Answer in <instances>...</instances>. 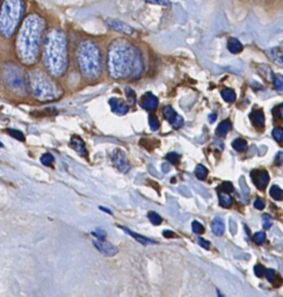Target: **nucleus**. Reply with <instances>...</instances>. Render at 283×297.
Returning a JSON list of instances; mask_svg holds the SVG:
<instances>
[{"label": "nucleus", "instance_id": "nucleus-1", "mask_svg": "<svg viewBox=\"0 0 283 297\" xmlns=\"http://www.w3.org/2000/svg\"><path fill=\"white\" fill-rule=\"evenodd\" d=\"M43 29L44 20L36 14L29 15L25 20L18 40H16V49H18V55H20L22 62L27 64L35 62Z\"/></svg>", "mask_w": 283, "mask_h": 297}, {"label": "nucleus", "instance_id": "nucleus-2", "mask_svg": "<svg viewBox=\"0 0 283 297\" xmlns=\"http://www.w3.org/2000/svg\"><path fill=\"white\" fill-rule=\"evenodd\" d=\"M142 67L141 57L135 48L126 41H118L110 46L109 49V70L116 78H126L129 73L135 72Z\"/></svg>", "mask_w": 283, "mask_h": 297}, {"label": "nucleus", "instance_id": "nucleus-3", "mask_svg": "<svg viewBox=\"0 0 283 297\" xmlns=\"http://www.w3.org/2000/svg\"><path fill=\"white\" fill-rule=\"evenodd\" d=\"M66 38L63 31L53 29L49 31L44 44V63L51 72L61 76V72L66 69Z\"/></svg>", "mask_w": 283, "mask_h": 297}, {"label": "nucleus", "instance_id": "nucleus-4", "mask_svg": "<svg viewBox=\"0 0 283 297\" xmlns=\"http://www.w3.org/2000/svg\"><path fill=\"white\" fill-rule=\"evenodd\" d=\"M78 63L83 76L96 78L101 71L100 51L92 42H83L78 48Z\"/></svg>", "mask_w": 283, "mask_h": 297}, {"label": "nucleus", "instance_id": "nucleus-5", "mask_svg": "<svg viewBox=\"0 0 283 297\" xmlns=\"http://www.w3.org/2000/svg\"><path fill=\"white\" fill-rule=\"evenodd\" d=\"M25 12L22 0H5L0 15V30L5 37H11L15 33Z\"/></svg>", "mask_w": 283, "mask_h": 297}, {"label": "nucleus", "instance_id": "nucleus-6", "mask_svg": "<svg viewBox=\"0 0 283 297\" xmlns=\"http://www.w3.org/2000/svg\"><path fill=\"white\" fill-rule=\"evenodd\" d=\"M93 244L94 246L96 247V250L106 257H114L119 253L118 247L114 246L113 244L108 243V241H106L105 239H101V238L94 240Z\"/></svg>", "mask_w": 283, "mask_h": 297}, {"label": "nucleus", "instance_id": "nucleus-7", "mask_svg": "<svg viewBox=\"0 0 283 297\" xmlns=\"http://www.w3.org/2000/svg\"><path fill=\"white\" fill-rule=\"evenodd\" d=\"M112 161L114 166H115L119 171H121L122 173H126L130 170L128 159H126L125 152L121 150L114 151L112 154Z\"/></svg>", "mask_w": 283, "mask_h": 297}, {"label": "nucleus", "instance_id": "nucleus-8", "mask_svg": "<svg viewBox=\"0 0 283 297\" xmlns=\"http://www.w3.org/2000/svg\"><path fill=\"white\" fill-rule=\"evenodd\" d=\"M162 114H164L165 118L167 119V121L170 122V124L174 129H179L184 125V119H182L180 115H178L177 112H175L171 106H166V107L162 109Z\"/></svg>", "mask_w": 283, "mask_h": 297}, {"label": "nucleus", "instance_id": "nucleus-9", "mask_svg": "<svg viewBox=\"0 0 283 297\" xmlns=\"http://www.w3.org/2000/svg\"><path fill=\"white\" fill-rule=\"evenodd\" d=\"M106 25L108 26L109 28H112L113 30L119 31V33L126 34V35H132L135 33L134 28L130 27L129 25L125 24L123 21L116 20V19H106Z\"/></svg>", "mask_w": 283, "mask_h": 297}, {"label": "nucleus", "instance_id": "nucleus-10", "mask_svg": "<svg viewBox=\"0 0 283 297\" xmlns=\"http://www.w3.org/2000/svg\"><path fill=\"white\" fill-rule=\"evenodd\" d=\"M251 177L253 179V182L255 183L256 187L260 189H265L266 186L269 182V174L263 170H255L251 173Z\"/></svg>", "mask_w": 283, "mask_h": 297}, {"label": "nucleus", "instance_id": "nucleus-11", "mask_svg": "<svg viewBox=\"0 0 283 297\" xmlns=\"http://www.w3.org/2000/svg\"><path fill=\"white\" fill-rule=\"evenodd\" d=\"M141 106L146 111H155L158 107V98L152 93H146L142 96Z\"/></svg>", "mask_w": 283, "mask_h": 297}, {"label": "nucleus", "instance_id": "nucleus-12", "mask_svg": "<svg viewBox=\"0 0 283 297\" xmlns=\"http://www.w3.org/2000/svg\"><path fill=\"white\" fill-rule=\"evenodd\" d=\"M109 106L112 108V112L118 115H125L128 113L129 107L119 98H112L109 100Z\"/></svg>", "mask_w": 283, "mask_h": 297}, {"label": "nucleus", "instance_id": "nucleus-13", "mask_svg": "<svg viewBox=\"0 0 283 297\" xmlns=\"http://www.w3.org/2000/svg\"><path fill=\"white\" fill-rule=\"evenodd\" d=\"M70 144H71V147H72L73 150L76 151V152L79 153L80 156H86V154H87L85 144H84V142L81 141L80 138L72 137V138H71Z\"/></svg>", "mask_w": 283, "mask_h": 297}, {"label": "nucleus", "instance_id": "nucleus-14", "mask_svg": "<svg viewBox=\"0 0 283 297\" xmlns=\"http://www.w3.org/2000/svg\"><path fill=\"white\" fill-rule=\"evenodd\" d=\"M269 56H271L272 60L278 65L283 67V48L276 47L269 50Z\"/></svg>", "mask_w": 283, "mask_h": 297}, {"label": "nucleus", "instance_id": "nucleus-15", "mask_svg": "<svg viewBox=\"0 0 283 297\" xmlns=\"http://www.w3.org/2000/svg\"><path fill=\"white\" fill-rule=\"evenodd\" d=\"M211 229H213V232L214 235L219 236V237H220V236H223L224 234V222L223 219L220 217H215L213 219V222H211Z\"/></svg>", "mask_w": 283, "mask_h": 297}, {"label": "nucleus", "instance_id": "nucleus-16", "mask_svg": "<svg viewBox=\"0 0 283 297\" xmlns=\"http://www.w3.org/2000/svg\"><path fill=\"white\" fill-rule=\"evenodd\" d=\"M251 120L253 122V124L258 128H262L263 124H265V115H263L262 111H254L251 113L250 115Z\"/></svg>", "mask_w": 283, "mask_h": 297}, {"label": "nucleus", "instance_id": "nucleus-17", "mask_svg": "<svg viewBox=\"0 0 283 297\" xmlns=\"http://www.w3.org/2000/svg\"><path fill=\"white\" fill-rule=\"evenodd\" d=\"M231 128H232V124H231V122L229 120L220 122L219 127L216 128V135L220 137H225L227 132L231 130Z\"/></svg>", "mask_w": 283, "mask_h": 297}, {"label": "nucleus", "instance_id": "nucleus-18", "mask_svg": "<svg viewBox=\"0 0 283 297\" xmlns=\"http://www.w3.org/2000/svg\"><path fill=\"white\" fill-rule=\"evenodd\" d=\"M121 228V227H120ZM122 230H125L126 234L128 235H130V236H132V237L135 238L136 240L138 241V243H141V244H143V245H152V244H156V241L155 240H152V239H149V238H146V237H143V236H141V235H137V234H135L134 231H131V230H129V229H126V228H121Z\"/></svg>", "mask_w": 283, "mask_h": 297}, {"label": "nucleus", "instance_id": "nucleus-19", "mask_svg": "<svg viewBox=\"0 0 283 297\" xmlns=\"http://www.w3.org/2000/svg\"><path fill=\"white\" fill-rule=\"evenodd\" d=\"M227 49L232 54H239L243 50V44L237 38H230L227 42Z\"/></svg>", "mask_w": 283, "mask_h": 297}, {"label": "nucleus", "instance_id": "nucleus-20", "mask_svg": "<svg viewBox=\"0 0 283 297\" xmlns=\"http://www.w3.org/2000/svg\"><path fill=\"white\" fill-rule=\"evenodd\" d=\"M229 194L230 193L223 192V190H220L219 192L220 203V206L224 207V208H229V207L232 205V198H231Z\"/></svg>", "mask_w": 283, "mask_h": 297}, {"label": "nucleus", "instance_id": "nucleus-21", "mask_svg": "<svg viewBox=\"0 0 283 297\" xmlns=\"http://www.w3.org/2000/svg\"><path fill=\"white\" fill-rule=\"evenodd\" d=\"M220 94H222V98L225 100L226 102H233L236 101V93L233 91L232 89H224L222 92H220Z\"/></svg>", "mask_w": 283, "mask_h": 297}, {"label": "nucleus", "instance_id": "nucleus-22", "mask_svg": "<svg viewBox=\"0 0 283 297\" xmlns=\"http://www.w3.org/2000/svg\"><path fill=\"white\" fill-rule=\"evenodd\" d=\"M269 194H271L272 198L276 200V201H282L283 200V190L276 185L271 187V189H269Z\"/></svg>", "mask_w": 283, "mask_h": 297}, {"label": "nucleus", "instance_id": "nucleus-23", "mask_svg": "<svg viewBox=\"0 0 283 297\" xmlns=\"http://www.w3.org/2000/svg\"><path fill=\"white\" fill-rule=\"evenodd\" d=\"M232 147L235 148L236 151H245L247 148V142L245 140H243V138H237L232 142Z\"/></svg>", "mask_w": 283, "mask_h": 297}, {"label": "nucleus", "instance_id": "nucleus-24", "mask_svg": "<svg viewBox=\"0 0 283 297\" xmlns=\"http://www.w3.org/2000/svg\"><path fill=\"white\" fill-rule=\"evenodd\" d=\"M195 176L198 180H204L208 176V170L207 167H204L203 165H197L195 167Z\"/></svg>", "mask_w": 283, "mask_h": 297}, {"label": "nucleus", "instance_id": "nucleus-25", "mask_svg": "<svg viewBox=\"0 0 283 297\" xmlns=\"http://www.w3.org/2000/svg\"><path fill=\"white\" fill-rule=\"evenodd\" d=\"M148 217L150 219V222H151L154 225H159V224H161V222H162L161 216L157 214L156 211H150L148 214Z\"/></svg>", "mask_w": 283, "mask_h": 297}, {"label": "nucleus", "instance_id": "nucleus-26", "mask_svg": "<svg viewBox=\"0 0 283 297\" xmlns=\"http://www.w3.org/2000/svg\"><path fill=\"white\" fill-rule=\"evenodd\" d=\"M7 134L9 135V136H12L13 138H15V140L21 141V142H24V141H25V135L22 134L21 131L15 130V129H8V130H7Z\"/></svg>", "mask_w": 283, "mask_h": 297}, {"label": "nucleus", "instance_id": "nucleus-27", "mask_svg": "<svg viewBox=\"0 0 283 297\" xmlns=\"http://www.w3.org/2000/svg\"><path fill=\"white\" fill-rule=\"evenodd\" d=\"M149 125H150V128H151V130H154V131L158 130L159 120H158L157 116H155L152 114L149 115Z\"/></svg>", "mask_w": 283, "mask_h": 297}, {"label": "nucleus", "instance_id": "nucleus-28", "mask_svg": "<svg viewBox=\"0 0 283 297\" xmlns=\"http://www.w3.org/2000/svg\"><path fill=\"white\" fill-rule=\"evenodd\" d=\"M54 160H55V158H54L53 154H50V153H44L43 156L41 157L42 164H43V165H45V166H51V165H53Z\"/></svg>", "mask_w": 283, "mask_h": 297}, {"label": "nucleus", "instance_id": "nucleus-29", "mask_svg": "<svg viewBox=\"0 0 283 297\" xmlns=\"http://www.w3.org/2000/svg\"><path fill=\"white\" fill-rule=\"evenodd\" d=\"M253 240H254L255 244L258 245L263 244L266 241V234L262 231L256 232V234H254V236H253Z\"/></svg>", "mask_w": 283, "mask_h": 297}, {"label": "nucleus", "instance_id": "nucleus-30", "mask_svg": "<svg viewBox=\"0 0 283 297\" xmlns=\"http://www.w3.org/2000/svg\"><path fill=\"white\" fill-rule=\"evenodd\" d=\"M191 229H193L194 234H196V235H202L204 232V227L197 221H194L193 223H191Z\"/></svg>", "mask_w": 283, "mask_h": 297}, {"label": "nucleus", "instance_id": "nucleus-31", "mask_svg": "<svg viewBox=\"0 0 283 297\" xmlns=\"http://www.w3.org/2000/svg\"><path fill=\"white\" fill-rule=\"evenodd\" d=\"M146 2H149V4L151 5L162 6V7H168V6H171L170 0H146Z\"/></svg>", "mask_w": 283, "mask_h": 297}, {"label": "nucleus", "instance_id": "nucleus-32", "mask_svg": "<svg viewBox=\"0 0 283 297\" xmlns=\"http://www.w3.org/2000/svg\"><path fill=\"white\" fill-rule=\"evenodd\" d=\"M274 85L278 91H283V76H281V74H276L274 77Z\"/></svg>", "mask_w": 283, "mask_h": 297}, {"label": "nucleus", "instance_id": "nucleus-33", "mask_svg": "<svg viewBox=\"0 0 283 297\" xmlns=\"http://www.w3.org/2000/svg\"><path fill=\"white\" fill-rule=\"evenodd\" d=\"M262 225H263V228L266 229V230H268V229L272 227L273 219H272L271 216L267 215V214H265L262 216Z\"/></svg>", "mask_w": 283, "mask_h": 297}, {"label": "nucleus", "instance_id": "nucleus-34", "mask_svg": "<svg viewBox=\"0 0 283 297\" xmlns=\"http://www.w3.org/2000/svg\"><path fill=\"white\" fill-rule=\"evenodd\" d=\"M273 137L275 138L278 142H282L283 141V128L278 127L273 130Z\"/></svg>", "mask_w": 283, "mask_h": 297}, {"label": "nucleus", "instance_id": "nucleus-35", "mask_svg": "<svg viewBox=\"0 0 283 297\" xmlns=\"http://www.w3.org/2000/svg\"><path fill=\"white\" fill-rule=\"evenodd\" d=\"M220 190H223V192L230 193V194H231V193L233 192V185L229 181H225L220 186Z\"/></svg>", "mask_w": 283, "mask_h": 297}, {"label": "nucleus", "instance_id": "nucleus-36", "mask_svg": "<svg viewBox=\"0 0 283 297\" xmlns=\"http://www.w3.org/2000/svg\"><path fill=\"white\" fill-rule=\"evenodd\" d=\"M166 158H167V160L170 161L171 164H174V165L175 164H178L179 160H180V156L175 152H170L167 156H166Z\"/></svg>", "mask_w": 283, "mask_h": 297}, {"label": "nucleus", "instance_id": "nucleus-37", "mask_svg": "<svg viewBox=\"0 0 283 297\" xmlns=\"http://www.w3.org/2000/svg\"><path fill=\"white\" fill-rule=\"evenodd\" d=\"M266 269L265 267L262 266V265H256V266L254 267V274L258 277H261L263 275H266Z\"/></svg>", "mask_w": 283, "mask_h": 297}, {"label": "nucleus", "instance_id": "nucleus-38", "mask_svg": "<svg viewBox=\"0 0 283 297\" xmlns=\"http://www.w3.org/2000/svg\"><path fill=\"white\" fill-rule=\"evenodd\" d=\"M126 98H128V100L131 103H134L136 101V94L134 93V91H132L131 89H129V87H126Z\"/></svg>", "mask_w": 283, "mask_h": 297}, {"label": "nucleus", "instance_id": "nucleus-39", "mask_svg": "<svg viewBox=\"0 0 283 297\" xmlns=\"http://www.w3.org/2000/svg\"><path fill=\"white\" fill-rule=\"evenodd\" d=\"M266 277L269 282H274V280L276 279V273L274 269H267L266 270Z\"/></svg>", "mask_w": 283, "mask_h": 297}, {"label": "nucleus", "instance_id": "nucleus-40", "mask_svg": "<svg viewBox=\"0 0 283 297\" xmlns=\"http://www.w3.org/2000/svg\"><path fill=\"white\" fill-rule=\"evenodd\" d=\"M265 202H263V200L261 199H256L254 201V208L258 209V210H262L263 208H265Z\"/></svg>", "mask_w": 283, "mask_h": 297}, {"label": "nucleus", "instance_id": "nucleus-41", "mask_svg": "<svg viewBox=\"0 0 283 297\" xmlns=\"http://www.w3.org/2000/svg\"><path fill=\"white\" fill-rule=\"evenodd\" d=\"M92 235L95 236V237H97V238H101V239H105L106 238V232L101 230V229H97V230L93 231Z\"/></svg>", "mask_w": 283, "mask_h": 297}, {"label": "nucleus", "instance_id": "nucleus-42", "mask_svg": "<svg viewBox=\"0 0 283 297\" xmlns=\"http://www.w3.org/2000/svg\"><path fill=\"white\" fill-rule=\"evenodd\" d=\"M198 244H200V246L201 247H203L204 250H209L210 248V244H209V241H207V240H204L203 238H198Z\"/></svg>", "mask_w": 283, "mask_h": 297}, {"label": "nucleus", "instance_id": "nucleus-43", "mask_svg": "<svg viewBox=\"0 0 283 297\" xmlns=\"http://www.w3.org/2000/svg\"><path fill=\"white\" fill-rule=\"evenodd\" d=\"M276 164L278 165H283V152H279L276 154Z\"/></svg>", "mask_w": 283, "mask_h": 297}, {"label": "nucleus", "instance_id": "nucleus-44", "mask_svg": "<svg viewBox=\"0 0 283 297\" xmlns=\"http://www.w3.org/2000/svg\"><path fill=\"white\" fill-rule=\"evenodd\" d=\"M170 170H171V166L168 165V164H162V172L167 173L170 172Z\"/></svg>", "mask_w": 283, "mask_h": 297}, {"label": "nucleus", "instance_id": "nucleus-45", "mask_svg": "<svg viewBox=\"0 0 283 297\" xmlns=\"http://www.w3.org/2000/svg\"><path fill=\"white\" fill-rule=\"evenodd\" d=\"M162 235H164V237H166V238L175 237V235L172 231H164V234H162Z\"/></svg>", "mask_w": 283, "mask_h": 297}, {"label": "nucleus", "instance_id": "nucleus-46", "mask_svg": "<svg viewBox=\"0 0 283 297\" xmlns=\"http://www.w3.org/2000/svg\"><path fill=\"white\" fill-rule=\"evenodd\" d=\"M216 118H217L216 114H210V115H209V122H211V123H213V122H214L215 120H216Z\"/></svg>", "mask_w": 283, "mask_h": 297}, {"label": "nucleus", "instance_id": "nucleus-47", "mask_svg": "<svg viewBox=\"0 0 283 297\" xmlns=\"http://www.w3.org/2000/svg\"><path fill=\"white\" fill-rule=\"evenodd\" d=\"M279 115H280V118H281L282 120H283V105L280 106V108H279Z\"/></svg>", "mask_w": 283, "mask_h": 297}, {"label": "nucleus", "instance_id": "nucleus-48", "mask_svg": "<svg viewBox=\"0 0 283 297\" xmlns=\"http://www.w3.org/2000/svg\"><path fill=\"white\" fill-rule=\"evenodd\" d=\"M100 209H101V210H103V211L108 212V214H112V211H110V210H108V209H106V208H102V207H100Z\"/></svg>", "mask_w": 283, "mask_h": 297}]
</instances>
